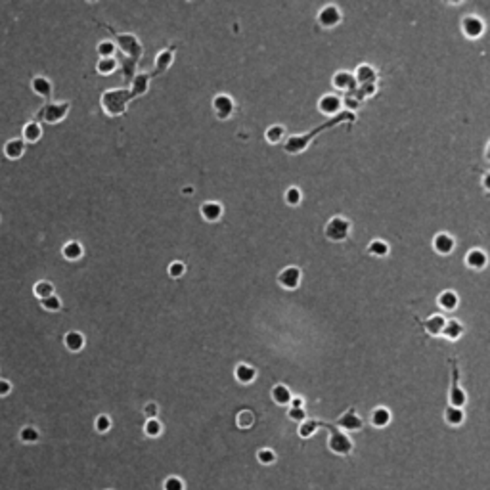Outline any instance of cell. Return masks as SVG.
<instances>
[{
  "instance_id": "cell-4",
  "label": "cell",
  "mask_w": 490,
  "mask_h": 490,
  "mask_svg": "<svg viewBox=\"0 0 490 490\" xmlns=\"http://www.w3.org/2000/svg\"><path fill=\"white\" fill-rule=\"evenodd\" d=\"M67 113H69V102H56V104H48L40 111V119L48 124H56L63 121Z\"/></svg>"
},
{
  "instance_id": "cell-52",
  "label": "cell",
  "mask_w": 490,
  "mask_h": 490,
  "mask_svg": "<svg viewBox=\"0 0 490 490\" xmlns=\"http://www.w3.org/2000/svg\"><path fill=\"white\" fill-rule=\"evenodd\" d=\"M485 153H487V159L490 161V142L487 144V152H485Z\"/></svg>"
},
{
  "instance_id": "cell-32",
  "label": "cell",
  "mask_w": 490,
  "mask_h": 490,
  "mask_svg": "<svg viewBox=\"0 0 490 490\" xmlns=\"http://www.w3.org/2000/svg\"><path fill=\"white\" fill-rule=\"evenodd\" d=\"M264 138H266V142H270V144H280V142L285 138V128H283L281 124H272V126L266 128Z\"/></svg>"
},
{
  "instance_id": "cell-29",
  "label": "cell",
  "mask_w": 490,
  "mask_h": 490,
  "mask_svg": "<svg viewBox=\"0 0 490 490\" xmlns=\"http://www.w3.org/2000/svg\"><path fill=\"white\" fill-rule=\"evenodd\" d=\"M33 293H35V297H36V299L44 301V299H48V297H52V295H54V285H52L50 281H46V280H40V281H36V283H35Z\"/></svg>"
},
{
  "instance_id": "cell-15",
  "label": "cell",
  "mask_w": 490,
  "mask_h": 490,
  "mask_svg": "<svg viewBox=\"0 0 490 490\" xmlns=\"http://www.w3.org/2000/svg\"><path fill=\"white\" fill-rule=\"evenodd\" d=\"M465 264L469 268H473V270H483L489 264V257H487V253L483 249H471L465 255Z\"/></svg>"
},
{
  "instance_id": "cell-48",
  "label": "cell",
  "mask_w": 490,
  "mask_h": 490,
  "mask_svg": "<svg viewBox=\"0 0 490 490\" xmlns=\"http://www.w3.org/2000/svg\"><path fill=\"white\" fill-rule=\"evenodd\" d=\"M144 414H146V418H148V420L157 418V414H159V406H157L155 402H148V404L144 406Z\"/></svg>"
},
{
  "instance_id": "cell-30",
  "label": "cell",
  "mask_w": 490,
  "mask_h": 490,
  "mask_svg": "<svg viewBox=\"0 0 490 490\" xmlns=\"http://www.w3.org/2000/svg\"><path fill=\"white\" fill-rule=\"evenodd\" d=\"M318 427H322V421H316V420H305L303 423H299V429H297V435L301 437V438H310Z\"/></svg>"
},
{
  "instance_id": "cell-24",
  "label": "cell",
  "mask_w": 490,
  "mask_h": 490,
  "mask_svg": "<svg viewBox=\"0 0 490 490\" xmlns=\"http://www.w3.org/2000/svg\"><path fill=\"white\" fill-rule=\"evenodd\" d=\"M461 335H463V326H461V322H459V320H446L440 337H444V339H448V341H458Z\"/></svg>"
},
{
  "instance_id": "cell-22",
  "label": "cell",
  "mask_w": 490,
  "mask_h": 490,
  "mask_svg": "<svg viewBox=\"0 0 490 490\" xmlns=\"http://www.w3.org/2000/svg\"><path fill=\"white\" fill-rule=\"evenodd\" d=\"M201 216L207 222H216L222 216V205L218 201H205L201 205Z\"/></svg>"
},
{
  "instance_id": "cell-26",
  "label": "cell",
  "mask_w": 490,
  "mask_h": 490,
  "mask_svg": "<svg viewBox=\"0 0 490 490\" xmlns=\"http://www.w3.org/2000/svg\"><path fill=\"white\" fill-rule=\"evenodd\" d=\"M83 245L79 244V242H67V244L61 247V255H63V259L65 261H71V262H75V261H79L81 257H83Z\"/></svg>"
},
{
  "instance_id": "cell-16",
  "label": "cell",
  "mask_w": 490,
  "mask_h": 490,
  "mask_svg": "<svg viewBox=\"0 0 490 490\" xmlns=\"http://www.w3.org/2000/svg\"><path fill=\"white\" fill-rule=\"evenodd\" d=\"M63 347L69 352H81L85 349V335L81 332H77V330L67 332L65 337H63Z\"/></svg>"
},
{
  "instance_id": "cell-1",
  "label": "cell",
  "mask_w": 490,
  "mask_h": 490,
  "mask_svg": "<svg viewBox=\"0 0 490 490\" xmlns=\"http://www.w3.org/2000/svg\"><path fill=\"white\" fill-rule=\"evenodd\" d=\"M356 121V115L352 113V111H341L339 115L335 117H330L326 122H322V124H318L316 128H312L310 132H306V134H301V136H289L285 142H283V150L285 153H291V155H297V153H303L310 146V142L320 134V132H324V130H328V128H333L337 124H341V122H354Z\"/></svg>"
},
{
  "instance_id": "cell-7",
  "label": "cell",
  "mask_w": 490,
  "mask_h": 490,
  "mask_svg": "<svg viewBox=\"0 0 490 490\" xmlns=\"http://www.w3.org/2000/svg\"><path fill=\"white\" fill-rule=\"evenodd\" d=\"M213 109L220 121H226L234 113V100L228 94H216L213 98Z\"/></svg>"
},
{
  "instance_id": "cell-50",
  "label": "cell",
  "mask_w": 490,
  "mask_h": 490,
  "mask_svg": "<svg viewBox=\"0 0 490 490\" xmlns=\"http://www.w3.org/2000/svg\"><path fill=\"white\" fill-rule=\"evenodd\" d=\"M289 408H305V398L293 397L291 398V402H289Z\"/></svg>"
},
{
  "instance_id": "cell-27",
  "label": "cell",
  "mask_w": 490,
  "mask_h": 490,
  "mask_svg": "<svg viewBox=\"0 0 490 490\" xmlns=\"http://www.w3.org/2000/svg\"><path fill=\"white\" fill-rule=\"evenodd\" d=\"M444 420L448 425L452 427H459L463 421H465V414H463V408H456V406H448L444 410Z\"/></svg>"
},
{
  "instance_id": "cell-39",
  "label": "cell",
  "mask_w": 490,
  "mask_h": 490,
  "mask_svg": "<svg viewBox=\"0 0 490 490\" xmlns=\"http://www.w3.org/2000/svg\"><path fill=\"white\" fill-rule=\"evenodd\" d=\"M163 490H186V483L178 475H171L163 481Z\"/></svg>"
},
{
  "instance_id": "cell-9",
  "label": "cell",
  "mask_w": 490,
  "mask_h": 490,
  "mask_svg": "<svg viewBox=\"0 0 490 490\" xmlns=\"http://www.w3.org/2000/svg\"><path fill=\"white\" fill-rule=\"evenodd\" d=\"M278 283L287 289V291H295L301 285V270L297 266H287L278 274Z\"/></svg>"
},
{
  "instance_id": "cell-19",
  "label": "cell",
  "mask_w": 490,
  "mask_h": 490,
  "mask_svg": "<svg viewBox=\"0 0 490 490\" xmlns=\"http://www.w3.org/2000/svg\"><path fill=\"white\" fill-rule=\"evenodd\" d=\"M23 153H25V142H23L21 138H12V140H8V142L4 144V155H6L8 159H12V161L21 159Z\"/></svg>"
},
{
  "instance_id": "cell-38",
  "label": "cell",
  "mask_w": 490,
  "mask_h": 490,
  "mask_svg": "<svg viewBox=\"0 0 490 490\" xmlns=\"http://www.w3.org/2000/svg\"><path fill=\"white\" fill-rule=\"evenodd\" d=\"M94 429L98 431V433H109V429H111V418L107 416V414H100V416H96V420H94Z\"/></svg>"
},
{
  "instance_id": "cell-21",
  "label": "cell",
  "mask_w": 490,
  "mask_h": 490,
  "mask_svg": "<svg viewBox=\"0 0 490 490\" xmlns=\"http://www.w3.org/2000/svg\"><path fill=\"white\" fill-rule=\"evenodd\" d=\"M234 377L242 383V385H249V383H253L255 381V377H257V369L253 366H249V364H238L236 369H234Z\"/></svg>"
},
{
  "instance_id": "cell-5",
  "label": "cell",
  "mask_w": 490,
  "mask_h": 490,
  "mask_svg": "<svg viewBox=\"0 0 490 490\" xmlns=\"http://www.w3.org/2000/svg\"><path fill=\"white\" fill-rule=\"evenodd\" d=\"M452 373H454V379H452V385H450V404L448 406H456V408H463L465 404H467V395H465V391L461 389V385H459V369H458V364H456V360H452Z\"/></svg>"
},
{
  "instance_id": "cell-20",
  "label": "cell",
  "mask_w": 490,
  "mask_h": 490,
  "mask_svg": "<svg viewBox=\"0 0 490 490\" xmlns=\"http://www.w3.org/2000/svg\"><path fill=\"white\" fill-rule=\"evenodd\" d=\"M270 397L274 400L278 406H289V402H291V391H289V387H285L283 383H278L272 387V391H270Z\"/></svg>"
},
{
  "instance_id": "cell-14",
  "label": "cell",
  "mask_w": 490,
  "mask_h": 490,
  "mask_svg": "<svg viewBox=\"0 0 490 490\" xmlns=\"http://www.w3.org/2000/svg\"><path fill=\"white\" fill-rule=\"evenodd\" d=\"M391 420H393V414H391V410H387L385 406H377V408H373L371 414H369V423L377 429H385L391 423Z\"/></svg>"
},
{
  "instance_id": "cell-51",
  "label": "cell",
  "mask_w": 490,
  "mask_h": 490,
  "mask_svg": "<svg viewBox=\"0 0 490 490\" xmlns=\"http://www.w3.org/2000/svg\"><path fill=\"white\" fill-rule=\"evenodd\" d=\"M483 186H485V190L490 192V173H487L485 176H483Z\"/></svg>"
},
{
  "instance_id": "cell-6",
  "label": "cell",
  "mask_w": 490,
  "mask_h": 490,
  "mask_svg": "<svg viewBox=\"0 0 490 490\" xmlns=\"http://www.w3.org/2000/svg\"><path fill=\"white\" fill-rule=\"evenodd\" d=\"M362 418L356 414L354 408H349L339 420L335 421V427H339L343 433H354V431H360L362 429Z\"/></svg>"
},
{
  "instance_id": "cell-35",
  "label": "cell",
  "mask_w": 490,
  "mask_h": 490,
  "mask_svg": "<svg viewBox=\"0 0 490 490\" xmlns=\"http://www.w3.org/2000/svg\"><path fill=\"white\" fill-rule=\"evenodd\" d=\"M144 433H146V437H150V438H157V437L163 433V423H161L157 418L146 420V423H144Z\"/></svg>"
},
{
  "instance_id": "cell-53",
  "label": "cell",
  "mask_w": 490,
  "mask_h": 490,
  "mask_svg": "<svg viewBox=\"0 0 490 490\" xmlns=\"http://www.w3.org/2000/svg\"><path fill=\"white\" fill-rule=\"evenodd\" d=\"M184 193H193V188H186V190H182Z\"/></svg>"
},
{
  "instance_id": "cell-49",
  "label": "cell",
  "mask_w": 490,
  "mask_h": 490,
  "mask_svg": "<svg viewBox=\"0 0 490 490\" xmlns=\"http://www.w3.org/2000/svg\"><path fill=\"white\" fill-rule=\"evenodd\" d=\"M10 393H12V383H10L8 379H2V377H0V398L8 397Z\"/></svg>"
},
{
  "instance_id": "cell-47",
  "label": "cell",
  "mask_w": 490,
  "mask_h": 490,
  "mask_svg": "<svg viewBox=\"0 0 490 490\" xmlns=\"http://www.w3.org/2000/svg\"><path fill=\"white\" fill-rule=\"evenodd\" d=\"M148 83H150L148 75H138L134 79V94H144L148 90Z\"/></svg>"
},
{
  "instance_id": "cell-41",
  "label": "cell",
  "mask_w": 490,
  "mask_h": 490,
  "mask_svg": "<svg viewBox=\"0 0 490 490\" xmlns=\"http://www.w3.org/2000/svg\"><path fill=\"white\" fill-rule=\"evenodd\" d=\"M360 102H362V94H360V90L349 92V94L345 96V107H349L350 111L356 109V107H360Z\"/></svg>"
},
{
  "instance_id": "cell-34",
  "label": "cell",
  "mask_w": 490,
  "mask_h": 490,
  "mask_svg": "<svg viewBox=\"0 0 490 490\" xmlns=\"http://www.w3.org/2000/svg\"><path fill=\"white\" fill-rule=\"evenodd\" d=\"M368 253L371 257H387L389 255V244L383 240H373L368 245Z\"/></svg>"
},
{
  "instance_id": "cell-36",
  "label": "cell",
  "mask_w": 490,
  "mask_h": 490,
  "mask_svg": "<svg viewBox=\"0 0 490 490\" xmlns=\"http://www.w3.org/2000/svg\"><path fill=\"white\" fill-rule=\"evenodd\" d=\"M253 423H255V416H253L251 410H242V412H238V416H236V425H238V427L249 429V427H253Z\"/></svg>"
},
{
  "instance_id": "cell-17",
  "label": "cell",
  "mask_w": 490,
  "mask_h": 490,
  "mask_svg": "<svg viewBox=\"0 0 490 490\" xmlns=\"http://www.w3.org/2000/svg\"><path fill=\"white\" fill-rule=\"evenodd\" d=\"M354 79H356V83H358L360 87H369V85H375L377 73H375V69H373L371 65L362 63V65H358V69H356V73H354Z\"/></svg>"
},
{
  "instance_id": "cell-44",
  "label": "cell",
  "mask_w": 490,
  "mask_h": 490,
  "mask_svg": "<svg viewBox=\"0 0 490 490\" xmlns=\"http://www.w3.org/2000/svg\"><path fill=\"white\" fill-rule=\"evenodd\" d=\"M40 305L44 310H48V312H58L61 308V299L54 293L52 297H48V299H44V301H40Z\"/></svg>"
},
{
  "instance_id": "cell-10",
  "label": "cell",
  "mask_w": 490,
  "mask_h": 490,
  "mask_svg": "<svg viewBox=\"0 0 490 490\" xmlns=\"http://www.w3.org/2000/svg\"><path fill=\"white\" fill-rule=\"evenodd\" d=\"M341 105H343V102H341V98L335 96V94H324L322 98H320V102H318V109L324 113V115H328V117H335L341 113Z\"/></svg>"
},
{
  "instance_id": "cell-12",
  "label": "cell",
  "mask_w": 490,
  "mask_h": 490,
  "mask_svg": "<svg viewBox=\"0 0 490 490\" xmlns=\"http://www.w3.org/2000/svg\"><path fill=\"white\" fill-rule=\"evenodd\" d=\"M461 29L467 38H479L485 33V21L477 16H467L461 21Z\"/></svg>"
},
{
  "instance_id": "cell-45",
  "label": "cell",
  "mask_w": 490,
  "mask_h": 490,
  "mask_svg": "<svg viewBox=\"0 0 490 490\" xmlns=\"http://www.w3.org/2000/svg\"><path fill=\"white\" fill-rule=\"evenodd\" d=\"M173 61V52L171 50H163L159 56H157V69L159 71H165Z\"/></svg>"
},
{
  "instance_id": "cell-13",
  "label": "cell",
  "mask_w": 490,
  "mask_h": 490,
  "mask_svg": "<svg viewBox=\"0 0 490 490\" xmlns=\"http://www.w3.org/2000/svg\"><path fill=\"white\" fill-rule=\"evenodd\" d=\"M456 247V242L450 234L446 232H438L435 238H433V249L438 253V255H450Z\"/></svg>"
},
{
  "instance_id": "cell-3",
  "label": "cell",
  "mask_w": 490,
  "mask_h": 490,
  "mask_svg": "<svg viewBox=\"0 0 490 490\" xmlns=\"http://www.w3.org/2000/svg\"><path fill=\"white\" fill-rule=\"evenodd\" d=\"M324 234H326V238H328L330 242L341 244V242H345V240L349 238V234H350V222H349L345 216H339V214H337V216H333V218L328 220Z\"/></svg>"
},
{
  "instance_id": "cell-18",
  "label": "cell",
  "mask_w": 490,
  "mask_h": 490,
  "mask_svg": "<svg viewBox=\"0 0 490 490\" xmlns=\"http://www.w3.org/2000/svg\"><path fill=\"white\" fill-rule=\"evenodd\" d=\"M444 324H446V318L440 316V314H431L427 320L423 322V330L425 333H429L431 337H440L442 330H444Z\"/></svg>"
},
{
  "instance_id": "cell-25",
  "label": "cell",
  "mask_w": 490,
  "mask_h": 490,
  "mask_svg": "<svg viewBox=\"0 0 490 490\" xmlns=\"http://www.w3.org/2000/svg\"><path fill=\"white\" fill-rule=\"evenodd\" d=\"M31 88H33L35 94H38V96H42V98H48V96L52 94V83H50L46 77L36 75V77H33V81H31Z\"/></svg>"
},
{
  "instance_id": "cell-42",
  "label": "cell",
  "mask_w": 490,
  "mask_h": 490,
  "mask_svg": "<svg viewBox=\"0 0 490 490\" xmlns=\"http://www.w3.org/2000/svg\"><path fill=\"white\" fill-rule=\"evenodd\" d=\"M167 272H169V276H171V278L178 280V278H182V276L186 274V264H184L182 261H173V262L169 264Z\"/></svg>"
},
{
  "instance_id": "cell-33",
  "label": "cell",
  "mask_w": 490,
  "mask_h": 490,
  "mask_svg": "<svg viewBox=\"0 0 490 490\" xmlns=\"http://www.w3.org/2000/svg\"><path fill=\"white\" fill-rule=\"evenodd\" d=\"M117 60L115 58H100V61L96 63V71L100 75H111L117 71Z\"/></svg>"
},
{
  "instance_id": "cell-11",
  "label": "cell",
  "mask_w": 490,
  "mask_h": 490,
  "mask_svg": "<svg viewBox=\"0 0 490 490\" xmlns=\"http://www.w3.org/2000/svg\"><path fill=\"white\" fill-rule=\"evenodd\" d=\"M332 85H333L335 90L347 92V94H349V92H354L356 90V87H358L354 75L349 73V71H337L335 75H333V79H332Z\"/></svg>"
},
{
  "instance_id": "cell-46",
  "label": "cell",
  "mask_w": 490,
  "mask_h": 490,
  "mask_svg": "<svg viewBox=\"0 0 490 490\" xmlns=\"http://www.w3.org/2000/svg\"><path fill=\"white\" fill-rule=\"evenodd\" d=\"M287 418H289L291 421H297V423H303L305 420H308V416H306L305 408H289V412H287Z\"/></svg>"
},
{
  "instance_id": "cell-31",
  "label": "cell",
  "mask_w": 490,
  "mask_h": 490,
  "mask_svg": "<svg viewBox=\"0 0 490 490\" xmlns=\"http://www.w3.org/2000/svg\"><path fill=\"white\" fill-rule=\"evenodd\" d=\"M38 438H40V433H38V429L33 427V425H25L19 431V440L23 444H36Z\"/></svg>"
},
{
  "instance_id": "cell-28",
  "label": "cell",
  "mask_w": 490,
  "mask_h": 490,
  "mask_svg": "<svg viewBox=\"0 0 490 490\" xmlns=\"http://www.w3.org/2000/svg\"><path fill=\"white\" fill-rule=\"evenodd\" d=\"M40 136H42V126L36 121H31L23 126V142L35 144L40 140Z\"/></svg>"
},
{
  "instance_id": "cell-2",
  "label": "cell",
  "mask_w": 490,
  "mask_h": 490,
  "mask_svg": "<svg viewBox=\"0 0 490 490\" xmlns=\"http://www.w3.org/2000/svg\"><path fill=\"white\" fill-rule=\"evenodd\" d=\"M322 427L328 429V448L335 454V456H349L352 452V440L349 438L347 433H343L339 427H335V423H324Z\"/></svg>"
},
{
  "instance_id": "cell-40",
  "label": "cell",
  "mask_w": 490,
  "mask_h": 490,
  "mask_svg": "<svg viewBox=\"0 0 490 490\" xmlns=\"http://www.w3.org/2000/svg\"><path fill=\"white\" fill-rule=\"evenodd\" d=\"M257 459L262 465H272V463H276V452L272 448H261L257 452Z\"/></svg>"
},
{
  "instance_id": "cell-43",
  "label": "cell",
  "mask_w": 490,
  "mask_h": 490,
  "mask_svg": "<svg viewBox=\"0 0 490 490\" xmlns=\"http://www.w3.org/2000/svg\"><path fill=\"white\" fill-rule=\"evenodd\" d=\"M98 54H100V58H113V54H115V44H113L111 40H102V42L98 44Z\"/></svg>"
},
{
  "instance_id": "cell-37",
  "label": "cell",
  "mask_w": 490,
  "mask_h": 490,
  "mask_svg": "<svg viewBox=\"0 0 490 490\" xmlns=\"http://www.w3.org/2000/svg\"><path fill=\"white\" fill-rule=\"evenodd\" d=\"M285 203L287 205H291V207H295V205H299L301 203V199H303V193H301V190L297 188V186H289L287 190H285Z\"/></svg>"
},
{
  "instance_id": "cell-8",
  "label": "cell",
  "mask_w": 490,
  "mask_h": 490,
  "mask_svg": "<svg viewBox=\"0 0 490 490\" xmlns=\"http://www.w3.org/2000/svg\"><path fill=\"white\" fill-rule=\"evenodd\" d=\"M341 19H343V16H341L339 8L333 6V4H328V6H324V8L318 12V23H320V27H324V29L335 27V25L341 23Z\"/></svg>"
},
{
  "instance_id": "cell-23",
  "label": "cell",
  "mask_w": 490,
  "mask_h": 490,
  "mask_svg": "<svg viewBox=\"0 0 490 490\" xmlns=\"http://www.w3.org/2000/svg\"><path fill=\"white\" fill-rule=\"evenodd\" d=\"M437 305L440 306L442 310H456L459 305V297L456 295V291H442L438 297H437Z\"/></svg>"
}]
</instances>
